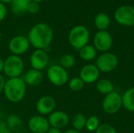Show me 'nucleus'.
<instances>
[{
  "mask_svg": "<svg viewBox=\"0 0 134 133\" xmlns=\"http://www.w3.org/2000/svg\"><path fill=\"white\" fill-rule=\"evenodd\" d=\"M100 76V71L94 64H87L82 67L79 72V78L85 84H91L97 82Z\"/></svg>",
  "mask_w": 134,
  "mask_h": 133,
  "instance_id": "obj_13",
  "label": "nucleus"
},
{
  "mask_svg": "<svg viewBox=\"0 0 134 133\" xmlns=\"http://www.w3.org/2000/svg\"><path fill=\"white\" fill-rule=\"evenodd\" d=\"M31 0H13L10 3L12 11L16 14H22L27 12Z\"/></svg>",
  "mask_w": 134,
  "mask_h": 133,
  "instance_id": "obj_21",
  "label": "nucleus"
},
{
  "mask_svg": "<svg viewBox=\"0 0 134 133\" xmlns=\"http://www.w3.org/2000/svg\"><path fill=\"white\" fill-rule=\"evenodd\" d=\"M99 126H100V120L98 117L93 115L86 119L85 128L89 132H96V130L98 129Z\"/></svg>",
  "mask_w": 134,
  "mask_h": 133,
  "instance_id": "obj_26",
  "label": "nucleus"
},
{
  "mask_svg": "<svg viewBox=\"0 0 134 133\" xmlns=\"http://www.w3.org/2000/svg\"><path fill=\"white\" fill-rule=\"evenodd\" d=\"M27 127L32 133H46L50 125L48 119L45 118L42 115H35L28 120Z\"/></svg>",
  "mask_w": 134,
  "mask_h": 133,
  "instance_id": "obj_11",
  "label": "nucleus"
},
{
  "mask_svg": "<svg viewBox=\"0 0 134 133\" xmlns=\"http://www.w3.org/2000/svg\"><path fill=\"white\" fill-rule=\"evenodd\" d=\"M64 133H79V131H76V130H75V129H68V130H67V131H66Z\"/></svg>",
  "mask_w": 134,
  "mask_h": 133,
  "instance_id": "obj_34",
  "label": "nucleus"
},
{
  "mask_svg": "<svg viewBox=\"0 0 134 133\" xmlns=\"http://www.w3.org/2000/svg\"><path fill=\"white\" fill-rule=\"evenodd\" d=\"M5 123L8 125V127L12 131H13V130L16 129L17 128H19L22 125V121L19 116H17L16 114H11L7 118Z\"/></svg>",
  "mask_w": 134,
  "mask_h": 133,
  "instance_id": "obj_25",
  "label": "nucleus"
},
{
  "mask_svg": "<svg viewBox=\"0 0 134 133\" xmlns=\"http://www.w3.org/2000/svg\"><path fill=\"white\" fill-rule=\"evenodd\" d=\"M122 107V96L117 92H112L105 96L102 102L104 111L108 114H115Z\"/></svg>",
  "mask_w": 134,
  "mask_h": 133,
  "instance_id": "obj_7",
  "label": "nucleus"
},
{
  "mask_svg": "<svg viewBox=\"0 0 134 133\" xmlns=\"http://www.w3.org/2000/svg\"><path fill=\"white\" fill-rule=\"evenodd\" d=\"M26 85H31V86H36L42 83L43 80V74L41 71L35 70V69H31L28 70L22 78Z\"/></svg>",
  "mask_w": 134,
  "mask_h": 133,
  "instance_id": "obj_16",
  "label": "nucleus"
},
{
  "mask_svg": "<svg viewBox=\"0 0 134 133\" xmlns=\"http://www.w3.org/2000/svg\"><path fill=\"white\" fill-rule=\"evenodd\" d=\"M27 85L22 78H13L5 81L3 89L5 98L13 103H18L25 96Z\"/></svg>",
  "mask_w": 134,
  "mask_h": 133,
  "instance_id": "obj_2",
  "label": "nucleus"
},
{
  "mask_svg": "<svg viewBox=\"0 0 134 133\" xmlns=\"http://www.w3.org/2000/svg\"><path fill=\"white\" fill-rule=\"evenodd\" d=\"M115 19L122 26L134 25V7L122 5L115 12Z\"/></svg>",
  "mask_w": 134,
  "mask_h": 133,
  "instance_id": "obj_9",
  "label": "nucleus"
},
{
  "mask_svg": "<svg viewBox=\"0 0 134 133\" xmlns=\"http://www.w3.org/2000/svg\"><path fill=\"white\" fill-rule=\"evenodd\" d=\"M27 38L30 45L36 49H45L49 46L53 41V31L49 24L39 23L31 27Z\"/></svg>",
  "mask_w": 134,
  "mask_h": 133,
  "instance_id": "obj_1",
  "label": "nucleus"
},
{
  "mask_svg": "<svg viewBox=\"0 0 134 133\" xmlns=\"http://www.w3.org/2000/svg\"><path fill=\"white\" fill-rule=\"evenodd\" d=\"M5 84V80L4 77L0 74V93H2L3 92Z\"/></svg>",
  "mask_w": 134,
  "mask_h": 133,
  "instance_id": "obj_31",
  "label": "nucleus"
},
{
  "mask_svg": "<svg viewBox=\"0 0 134 133\" xmlns=\"http://www.w3.org/2000/svg\"><path fill=\"white\" fill-rule=\"evenodd\" d=\"M24 63L20 56L10 55L4 60L3 72L9 78H19L24 72Z\"/></svg>",
  "mask_w": 134,
  "mask_h": 133,
  "instance_id": "obj_4",
  "label": "nucleus"
},
{
  "mask_svg": "<svg viewBox=\"0 0 134 133\" xmlns=\"http://www.w3.org/2000/svg\"><path fill=\"white\" fill-rule=\"evenodd\" d=\"M110 23L111 20L109 16L104 13L97 14L94 19L95 26L99 31H106V29L109 27Z\"/></svg>",
  "mask_w": 134,
  "mask_h": 133,
  "instance_id": "obj_19",
  "label": "nucleus"
},
{
  "mask_svg": "<svg viewBox=\"0 0 134 133\" xmlns=\"http://www.w3.org/2000/svg\"><path fill=\"white\" fill-rule=\"evenodd\" d=\"M48 80L55 86H62L68 82V73L60 64L50 66L46 72Z\"/></svg>",
  "mask_w": 134,
  "mask_h": 133,
  "instance_id": "obj_5",
  "label": "nucleus"
},
{
  "mask_svg": "<svg viewBox=\"0 0 134 133\" xmlns=\"http://www.w3.org/2000/svg\"><path fill=\"white\" fill-rule=\"evenodd\" d=\"M122 107L130 112L134 113V86L128 89L122 96Z\"/></svg>",
  "mask_w": 134,
  "mask_h": 133,
  "instance_id": "obj_17",
  "label": "nucleus"
},
{
  "mask_svg": "<svg viewBox=\"0 0 134 133\" xmlns=\"http://www.w3.org/2000/svg\"><path fill=\"white\" fill-rule=\"evenodd\" d=\"M85 83L79 77L72 78L68 82L69 89L73 92H79L84 88Z\"/></svg>",
  "mask_w": 134,
  "mask_h": 133,
  "instance_id": "obj_24",
  "label": "nucleus"
},
{
  "mask_svg": "<svg viewBox=\"0 0 134 133\" xmlns=\"http://www.w3.org/2000/svg\"><path fill=\"white\" fill-rule=\"evenodd\" d=\"M30 47V42L27 37L24 35H16L10 39L9 42V49L13 55L20 56L25 53Z\"/></svg>",
  "mask_w": 134,
  "mask_h": 133,
  "instance_id": "obj_10",
  "label": "nucleus"
},
{
  "mask_svg": "<svg viewBox=\"0 0 134 133\" xmlns=\"http://www.w3.org/2000/svg\"><path fill=\"white\" fill-rule=\"evenodd\" d=\"M0 133H13L5 122H0Z\"/></svg>",
  "mask_w": 134,
  "mask_h": 133,
  "instance_id": "obj_29",
  "label": "nucleus"
},
{
  "mask_svg": "<svg viewBox=\"0 0 134 133\" xmlns=\"http://www.w3.org/2000/svg\"><path fill=\"white\" fill-rule=\"evenodd\" d=\"M60 65L63 67L64 69H69L73 67L75 65L76 60L75 56L71 54H65L63 55L59 60Z\"/></svg>",
  "mask_w": 134,
  "mask_h": 133,
  "instance_id": "obj_23",
  "label": "nucleus"
},
{
  "mask_svg": "<svg viewBox=\"0 0 134 133\" xmlns=\"http://www.w3.org/2000/svg\"><path fill=\"white\" fill-rule=\"evenodd\" d=\"M13 0H0V2L3 3V4H6V3H11Z\"/></svg>",
  "mask_w": 134,
  "mask_h": 133,
  "instance_id": "obj_35",
  "label": "nucleus"
},
{
  "mask_svg": "<svg viewBox=\"0 0 134 133\" xmlns=\"http://www.w3.org/2000/svg\"><path fill=\"white\" fill-rule=\"evenodd\" d=\"M94 48L102 53H106L111 49L113 45V39L111 34L107 31H99L93 38Z\"/></svg>",
  "mask_w": 134,
  "mask_h": 133,
  "instance_id": "obj_8",
  "label": "nucleus"
},
{
  "mask_svg": "<svg viewBox=\"0 0 134 133\" xmlns=\"http://www.w3.org/2000/svg\"><path fill=\"white\" fill-rule=\"evenodd\" d=\"M50 127L57 129H64L69 123V117L68 114L62 111H57L52 112L48 118Z\"/></svg>",
  "mask_w": 134,
  "mask_h": 133,
  "instance_id": "obj_15",
  "label": "nucleus"
},
{
  "mask_svg": "<svg viewBox=\"0 0 134 133\" xmlns=\"http://www.w3.org/2000/svg\"><path fill=\"white\" fill-rule=\"evenodd\" d=\"M119 63L118 57L112 53L106 52L100 54L96 61V66L100 72L109 73L116 69Z\"/></svg>",
  "mask_w": 134,
  "mask_h": 133,
  "instance_id": "obj_6",
  "label": "nucleus"
},
{
  "mask_svg": "<svg viewBox=\"0 0 134 133\" xmlns=\"http://www.w3.org/2000/svg\"><path fill=\"white\" fill-rule=\"evenodd\" d=\"M49 63V56L44 49L35 50L30 56V64L33 69L42 71Z\"/></svg>",
  "mask_w": 134,
  "mask_h": 133,
  "instance_id": "obj_12",
  "label": "nucleus"
},
{
  "mask_svg": "<svg viewBox=\"0 0 134 133\" xmlns=\"http://www.w3.org/2000/svg\"><path fill=\"white\" fill-rule=\"evenodd\" d=\"M6 13H7V10L5 4L0 2V22L4 20V18L6 16Z\"/></svg>",
  "mask_w": 134,
  "mask_h": 133,
  "instance_id": "obj_30",
  "label": "nucleus"
},
{
  "mask_svg": "<svg viewBox=\"0 0 134 133\" xmlns=\"http://www.w3.org/2000/svg\"><path fill=\"white\" fill-rule=\"evenodd\" d=\"M35 107L41 115H48L53 112L56 107V101L50 96H44L37 101Z\"/></svg>",
  "mask_w": 134,
  "mask_h": 133,
  "instance_id": "obj_14",
  "label": "nucleus"
},
{
  "mask_svg": "<svg viewBox=\"0 0 134 133\" xmlns=\"http://www.w3.org/2000/svg\"><path fill=\"white\" fill-rule=\"evenodd\" d=\"M86 118L84 114L79 113L74 115L72 120H71V124L75 130L76 131H80L85 129L86 127Z\"/></svg>",
  "mask_w": 134,
  "mask_h": 133,
  "instance_id": "obj_22",
  "label": "nucleus"
},
{
  "mask_svg": "<svg viewBox=\"0 0 134 133\" xmlns=\"http://www.w3.org/2000/svg\"><path fill=\"white\" fill-rule=\"evenodd\" d=\"M39 9H40V6H39L38 3L31 1V2L29 3V5L27 6V12H28L31 14H35L39 12Z\"/></svg>",
  "mask_w": 134,
  "mask_h": 133,
  "instance_id": "obj_28",
  "label": "nucleus"
},
{
  "mask_svg": "<svg viewBox=\"0 0 134 133\" xmlns=\"http://www.w3.org/2000/svg\"><path fill=\"white\" fill-rule=\"evenodd\" d=\"M3 68H4V60L0 58V73L3 71Z\"/></svg>",
  "mask_w": 134,
  "mask_h": 133,
  "instance_id": "obj_33",
  "label": "nucleus"
},
{
  "mask_svg": "<svg viewBox=\"0 0 134 133\" xmlns=\"http://www.w3.org/2000/svg\"><path fill=\"white\" fill-rule=\"evenodd\" d=\"M79 56L86 61H91L97 56V49L94 46L86 45L79 50Z\"/></svg>",
  "mask_w": 134,
  "mask_h": 133,
  "instance_id": "obj_20",
  "label": "nucleus"
},
{
  "mask_svg": "<svg viewBox=\"0 0 134 133\" xmlns=\"http://www.w3.org/2000/svg\"><path fill=\"white\" fill-rule=\"evenodd\" d=\"M90 40V31L83 25L74 27L69 32L68 41L70 45L75 49L80 50L82 47L88 45Z\"/></svg>",
  "mask_w": 134,
  "mask_h": 133,
  "instance_id": "obj_3",
  "label": "nucleus"
},
{
  "mask_svg": "<svg viewBox=\"0 0 134 133\" xmlns=\"http://www.w3.org/2000/svg\"><path fill=\"white\" fill-rule=\"evenodd\" d=\"M31 2H37V3H39L41 2H42L43 0H31Z\"/></svg>",
  "mask_w": 134,
  "mask_h": 133,
  "instance_id": "obj_36",
  "label": "nucleus"
},
{
  "mask_svg": "<svg viewBox=\"0 0 134 133\" xmlns=\"http://www.w3.org/2000/svg\"><path fill=\"white\" fill-rule=\"evenodd\" d=\"M97 90L104 95H108L114 92L115 86L114 84L108 79H100L97 82L96 85Z\"/></svg>",
  "mask_w": 134,
  "mask_h": 133,
  "instance_id": "obj_18",
  "label": "nucleus"
},
{
  "mask_svg": "<svg viewBox=\"0 0 134 133\" xmlns=\"http://www.w3.org/2000/svg\"><path fill=\"white\" fill-rule=\"evenodd\" d=\"M46 133H62L60 129H57V128H53V127H50L48 130V132Z\"/></svg>",
  "mask_w": 134,
  "mask_h": 133,
  "instance_id": "obj_32",
  "label": "nucleus"
},
{
  "mask_svg": "<svg viewBox=\"0 0 134 133\" xmlns=\"http://www.w3.org/2000/svg\"><path fill=\"white\" fill-rule=\"evenodd\" d=\"M95 133H117L115 129L109 124L100 125Z\"/></svg>",
  "mask_w": 134,
  "mask_h": 133,
  "instance_id": "obj_27",
  "label": "nucleus"
}]
</instances>
